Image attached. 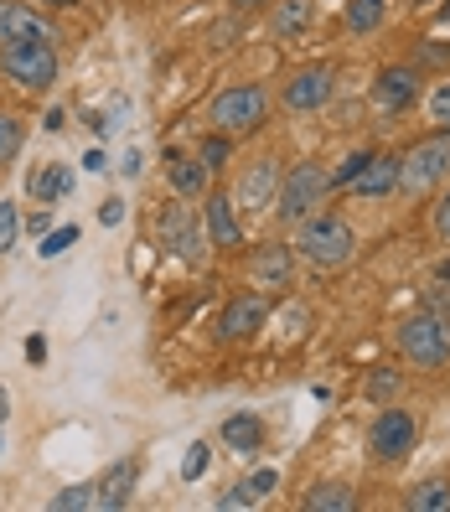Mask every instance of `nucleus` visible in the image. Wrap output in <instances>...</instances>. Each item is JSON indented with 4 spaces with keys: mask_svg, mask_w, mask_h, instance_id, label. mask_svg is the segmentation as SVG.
<instances>
[{
    "mask_svg": "<svg viewBox=\"0 0 450 512\" xmlns=\"http://www.w3.org/2000/svg\"><path fill=\"white\" fill-rule=\"evenodd\" d=\"M352 249H357V233L342 213H326L321 207L306 223H295V254L316 269H342L352 259Z\"/></svg>",
    "mask_w": 450,
    "mask_h": 512,
    "instance_id": "obj_1",
    "label": "nucleus"
},
{
    "mask_svg": "<svg viewBox=\"0 0 450 512\" xmlns=\"http://www.w3.org/2000/svg\"><path fill=\"white\" fill-rule=\"evenodd\" d=\"M326 197H332V171H321L316 161H295V166L285 171V182H280V197H275L280 223H285V228L306 223L311 213H321Z\"/></svg>",
    "mask_w": 450,
    "mask_h": 512,
    "instance_id": "obj_2",
    "label": "nucleus"
},
{
    "mask_svg": "<svg viewBox=\"0 0 450 512\" xmlns=\"http://www.w3.org/2000/svg\"><path fill=\"white\" fill-rule=\"evenodd\" d=\"M207 119H213V130H223V135H254L269 119V94L259 83H233L207 104Z\"/></svg>",
    "mask_w": 450,
    "mask_h": 512,
    "instance_id": "obj_3",
    "label": "nucleus"
},
{
    "mask_svg": "<svg viewBox=\"0 0 450 512\" xmlns=\"http://www.w3.org/2000/svg\"><path fill=\"white\" fill-rule=\"evenodd\" d=\"M399 352L409 357L414 368H445L450 363V321L419 311V316H404L399 331H394Z\"/></svg>",
    "mask_w": 450,
    "mask_h": 512,
    "instance_id": "obj_4",
    "label": "nucleus"
},
{
    "mask_svg": "<svg viewBox=\"0 0 450 512\" xmlns=\"http://www.w3.org/2000/svg\"><path fill=\"white\" fill-rule=\"evenodd\" d=\"M450 176V135H430V140H419L409 156H399V192L404 197H425L435 192L440 182Z\"/></svg>",
    "mask_w": 450,
    "mask_h": 512,
    "instance_id": "obj_5",
    "label": "nucleus"
},
{
    "mask_svg": "<svg viewBox=\"0 0 450 512\" xmlns=\"http://www.w3.org/2000/svg\"><path fill=\"white\" fill-rule=\"evenodd\" d=\"M161 244H166L176 259H182L187 269H197V264L207 259V244H213V238H207V218L192 213L187 197L171 202L166 213H161Z\"/></svg>",
    "mask_w": 450,
    "mask_h": 512,
    "instance_id": "obj_6",
    "label": "nucleus"
},
{
    "mask_svg": "<svg viewBox=\"0 0 450 512\" xmlns=\"http://www.w3.org/2000/svg\"><path fill=\"white\" fill-rule=\"evenodd\" d=\"M0 68L21 88L42 94V88L57 83V52H52V42H16V47H0Z\"/></svg>",
    "mask_w": 450,
    "mask_h": 512,
    "instance_id": "obj_7",
    "label": "nucleus"
},
{
    "mask_svg": "<svg viewBox=\"0 0 450 512\" xmlns=\"http://www.w3.org/2000/svg\"><path fill=\"white\" fill-rule=\"evenodd\" d=\"M414 435H419V425H414L409 409H378L373 425H368V445H373L378 461H404L414 450Z\"/></svg>",
    "mask_w": 450,
    "mask_h": 512,
    "instance_id": "obj_8",
    "label": "nucleus"
},
{
    "mask_svg": "<svg viewBox=\"0 0 450 512\" xmlns=\"http://www.w3.org/2000/svg\"><path fill=\"white\" fill-rule=\"evenodd\" d=\"M332 94H337V68H326V63L300 68V73L285 83V109L311 114V109H326V104H332Z\"/></svg>",
    "mask_w": 450,
    "mask_h": 512,
    "instance_id": "obj_9",
    "label": "nucleus"
},
{
    "mask_svg": "<svg viewBox=\"0 0 450 512\" xmlns=\"http://www.w3.org/2000/svg\"><path fill=\"white\" fill-rule=\"evenodd\" d=\"M264 321H269V300H264V290H249V295H238V300H228V306H223L218 337L223 342H249V337H259Z\"/></svg>",
    "mask_w": 450,
    "mask_h": 512,
    "instance_id": "obj_10",
    "label": "nucleus"
},
{
    "mask_svg": "<svg viewBox=\"0 0 450 512\" xmlns=\"http://www.w3.org/2000/svg\"><path fill=\"white\" fill-rule=\"evenodd\" d=\"M280 182H285V176H280V166L275 161H254L244 176H238V187H233V202L238 207H244V213H259V207H269V202H275L280 197Z\"/></svg>",
    "mask_w": 450,
    "mask_h": 512,
    "instance_id": "obj_11",
    "label": "nucleus"
},
{
    "mask_svg": "<svg viewBox=\"0 0 450 512\" xmlns=\"http://www.w3.org/2000/svg\"><path fill=\"white\" fill-rule=\"evenodd\" d=\"M16 42H52V26L26 0H0V47Z\"/></svg>",
    "mask_w": 450,
    "mask_h": 512,
    "instance_id": "obj_12",
    "label": "nucleus"
},
{
    "mask_svg": "<svg viewBox=\"0 0 450 512\" xmlns=\"http://www.w3.org/2000/svg\"><path fill=\"white\" fill-rule=\"evenodd\" d=\"M202 218H207V238H213L218 249H238V244H244V228H238V202H233V197L207 192Z\"/></svg>",
    "mask_w": 450,
    "mask_h": 512,
    "instance_id": "obj_13",
    "label": "nucleus"
},
{
    "mask_svg": "<svg viewBox=\"0 0 450 512\" xmlns=\"http://www.w3.org/2000/svg\"><path fill=\"white\" fill-rule=\"evenodd\" d=\"M373 94H378V104L388 114H399V109H409L419 99V73L414 68H383L378 83H373Z\"/></svg>",
    "mask_w": 450,
    "mask_h": 512,
    "instance_id": "obj_14",
    "label": "nucleus"
},
{
    "mask_svg": "<svg viewBox=\"0 0 450 512\" xmlns=\"http://www.w3.org/2000/svg\"><path fill=\"white\" fill-rule=\"evenodd\" d=\"M166 176H171V192L187 197V202L207 197V182H213V171L202 166V156H176V150L166 156Z\"/></svg>",
    "mask_w": 450,
    "mask_h": 512,
    "instance_id": "obj_15",
    "label": "nucleus"
},
{
    "mask_svg": "<svg viewBox=\"0 0 450 512\" xmlns=\"http://www.w3.org/2000/svg\"><path fill=\"white\" fill-rule=\"evenodd\" d=\"M290 269H295V254H290L285 244H264V249L254 254V285L285 290V285H290Z\"/></svg>",
    "mask_w": 450,
    "mask_h": 512,
    "instance_id": "obj_16",
    "label": "nucleus"
},
{
    "mask_svg": "<svg viewBox=\"0 0 450 512\" xmlns=\"http://www.w3.org/2000/svg\"><path fill=\"white\" fill-rule=\"evenodd\" d=\"M352 192L368 197V202H378V197H388V192H399V156H373L368 171L352 182Z\"/></svg>",
    "mask_w": 450,
    "mask_h": 512,
    "instance_id": "obj_17",
    "label": "nucleus"
},
{
    "mask_svg": "<svg viewBox=\"0 0 450 512\" xmlns=\"http://www.w3.org/2000/svg\"><path fill=\"white\" fill-rule=\"evenodd\" d=\"M135 476H140V466H135V461H125V466H114L104 481H94V507H99V512L125 507V502H130V492H135Z\"/></svg>",
    "mask_w": 450,
    "mask_h": 512,
    "instance_id": "obj_18",
    "label": "nucleus"
},
{
    "mask_svg": "<svg viewBox=\"0 0 450 512\" xmlns=\"http://www.w3.org/2000/svg\"><path fill=\"white\" fill-rule=\"evenodd\" d=\"M311 16H316V0H280L275 16H269V32L285 37V42H290V37H306Z\"/></svg>",
    "mask_w": 450,
    "mask_h": 512,
    "instance_id": "obj_19",
    "label": "nucleus"
},
{
    "mask_svg": "<svg viewBox=\"0 0 450 512\" xmlns=\"http://www.w3.org/2000/svg\"><path fill=\"white\" fill-rule=\"evenodd\" d=\"M223 440L238 450V456H254V450L264 445V419H259V414H233V419H223Z\"/></svg>",
    "mask_w": 450,
    "mask_h": 512,
    "instance_id": "obj_20",
    "label": "nucleus"
},
{
    "mask_svg": "<svg viewBox=\"0 0 450 512\" xmlns=\"http://www.w3.org/2000/svg\"><path fill=\"white\" fill-rule=\"evenodd\" d=\"M300 507L306 512H352V492L342 481H316V487L300 497Z\"/></svg>",
    "mask_w": 450,
    "mask_h": 512,
    "instance_id": "obj_21",
    "label": "nucleus"
},
{
    "mask_svg": "<svg viewBox=\"0 0 450 512\" xmlns=\"http://www.w3.org/2000/svg\"><path fill=\"white\" fill-rule=\"evenodd\" d=\"M383 16H388V0H347V11H342V21H347V32H373V26H383Z\"/></svg>",
    "mask_w": 450,
    "mask_h": 512,
    "instance_id": "obj_22",
    "label": "nucleus"
},
{
    "mask_svg": "<svg viewBox=\"0 0 450 512\" xmlns=\"http://www.w3.org/2000/svg\"><path fill=\"white\" fill-rule=\"evenodd\" d=\"M68 192H73V171L68 166H47V171L32 176V197L37 202H63Z\"/></svg>",
    "mask_w": 450,
    "mask_h": 512,
    "instance_id": "obj_23",
    "label": "nucleus"
},
{
    "mask_svg": "<svg viewBox=\"0 0 450 512\" xmlns=\"http://www.w3.org/2000/svg\"><path fill=\"white\" fill-rule=\"evenodd\" d=\"M409 507H414V512H450V481H445V476L419 481V487L409 492Z\"/></svg>",
    "mask_w": 450,
    "mask_h": 512,
    "instance_id": "obj_24",
    "label": "nucleus"
},
{
    "mask_svg": "<svg viewBox=\"0 0 450 512\" xmlns=\"http://www.w3.org/2000/svg\"><path fill=\"white\" fill-rule=\"evenodd\" d=\"M52 512H83V507H94V481H78V487H63L52 502Z\"/></svg>",
    "mask_w": 450,
    "mask_h": 512,
    "instance_id": "obj_25",
    "label": "nucleus"
},
{
    "mask_svg": "<svg viewBox=\"0 0 450 512\" xmlns=\"http://www.w3.org/2000/svg\"><path fill=\"white\" fill-rule=\"evenodd\" d=\"M207 466H213V445H207V440H192V445H187V456H182V481L207 476Z\"/></svg>",
    "mask_w": 450,
    "mask_h": 512,
    "instance_id": "obj_26",
    "label": "nucleus"
},
{
    "mask_svg": "<svg viewBox=\"0 0 450 512\" xmlns=\"http://www.w3.org/2000/svg\"><path fill=\"white\" fill-rule=\"evenodd\" d=\"M368 161H373V150H352V156H347V161H342V166L332 171V192H337V187H352L357 176L368 171Z\"/></svg>",
    "mask_w": 450,
    "mask_h": 512,
    "instance_id": "obj_27",
    "label": "nucleus"
},
{
    "mask_svg": "<svg viewBox=\"0 0 450 512\" xmlns=\"http://www.w3.org/2000/svg\"><path fill=\"white\" fill-rule=\"evenodd\" d=\"M78 244V228L68 223V228H52V233H42V244H37V254L42 259H57V254H68Z\"/></svg>",
    "mask_w": 450,
    "mask_h": 512,
    "instance_id": "obj_28",
    "label": "nucleus"
},
{
    "mask_svg": "<svg viewBox=\"0 0 450 512\" xmlns=\"http://www.w3.org/2000/svg\"><path fill=\"white\" fill-rule=\"evenodd\" d=\"M425 109H430V125H435V130H445V135H450V78H445V83H440V88H435V94H430V99H425Z\"/></svg>",
    "mask_w": 450,
    "mask_h": 512,
    "instance_id": "obj_29",
    "label": "nucleus"
},
{
    "mask_svg": "<svg viewBox=\"0 0 450 512\" xmlns=\"http://www.w3.org/2000/svg\"><path fill=\"white\" fill-rule=\"evenodd\" d=\"M16 238H21V213L16 202H0V254H11Z\"/></svg>",
    "mask_w": 450,
    "mask_h": 512,
    "instance_id": "obj_30",
    "label": "nucleus"
},
{
    "mask_svg": "<svg viewBox=\"0 0 450 512\" xmlns=\"http://www.w3.org/2000/svg\"><path fill=\"white\" fill-rule=\"evenodd\" d=\"M228 140H233V135H223V130L202 140V150H197V156H202V166H207V171H218V166L228 161Z\"/></svg>",
    "mask_w": 450,
    "mask_h": 512,
    "instance_id": "obj_31",
    "label": "nucleus"
},
{
    "mask_svg": "<svg viewBox=\"0 0 450 512\" xmlns=\"http://www.w3.org/2000/svg\"><path fill=\"white\" fill-rule=\"evenodd\" d=\"M16 150H21V125H16L11 114H0V166H6Z\"/></svg>",
    "mask_w": 450,
    "mask_h": 512,
    "instance_id": "obj_32",
    "label": "nucleus"
},
{
    "mask_svg": "<svg viewBox=\"0 0 450 512\" xmlns=\"http://www.w3.org/2000/svg\"><path fill=\"white\" fill-rule=\"evenodd\" d=\"M244 487H249L254 497H269V492H275V487H280V471H275V466H264V471H254V476L244 481Z\"/></svg>",
    "mask_w": 450,
    "mask_h": 512,
    "instance_id": "obj_33",
    "label": "nucleus"
},
{
    "mask_svg": "<svg viewBox=\"0 0 450 512\" xmlns=\"http://www.w3.org/2000/svg\"><path fill=\"white\" fill-rule=\"evenodd\" d=\"M394 388H399V373H394V368H383V373L368 378V394H373V399H388Z\"/></svg>",
    "mask_w": 450,
    "mask_h": 512,
    "instance_id": "obj_34",
    "label": "nucleus"
},
{
    "mask_svg": "<svg viewBox=\"0 0 450 512\" xmlns=\"http://www.w3.org/2000/svg\"><path fill=\"white\" fill-rule=\"evenodd\" d=\"M254 502H259V497H254L249 487H228V492L218 497V507H223V512H233V507H254Z\"/></svg>",
    "mask_w": 450,
    "mask_h": 512,
    "instance_id": "obj_35",
    "label": "nucleus"
},
{
    "mask_svg": "<svg viewBox=\"0 0 450 512\" xmlns=\"http://www.w3.org/2000/svg\"><path fill=\"white\" fill-rule=\"evenodd\" d=\"M430 228H435V238H445V244H450V192L435 202V218H430Z\"/></svg>",
    "mask_w": 450,
    "mask_h": 512,
    "instance_id": "obj_36",
    "label": "nucleus"
},
{
    "mask_svg": "<svg viewBox=\"0 0 450 512\" xmlns=\"http://www.w3.org/2000/svg\"><path fill=\"white\" fill-rule=\"evenodd\" d=\"M119 218H125V202H119V197H109V202L99 207V223H104V228H114Z\"/></svg>",
    "mask_w": 450,
    "mask_h": 512,
    "instance_id": "obj_37",
    "label": "nucleus"
},
{
    "mask_svg": "<svg viewBox=\"0 0 450 512\" xmlns=\"http://www.w3.org/2000/svg\"><path fill=\"white\" fill-rule=\"evenodd\" d=\"M104 166H109L104 150H88V156H83V171H104Z\"/></svg>",
    "mask_w": 450,
    "mask_h": 512,
    "instance_id": "obj_38",
    "label": "nucleus"
},
{
    "mask_svg": "<svg viewBox=\"0 0 450 512\" xmlns=\"http://www.w3.org/2000/svg\"><path fill=\"white\" fill-rule=\"evenodd\" d=\"M26 357H32V363H42V357H47V342H42V337H26Z\"/></svg>",
    "mask_w": 450,
    "mask_h": 512,
    "instance_id": "obj_39",
    "label": "nucleus"
},
{
    "mask_svg": "<svg viewBox=\"0 0 450 512\" xmlns=\"http://www.w3.org/2000/svg\"><path fill=\"white\" fill-rule=\"evenodd\" d=\"M435 275H440V285H450V259H440V269H435Z\"/></svg>",
    "mask_w": 450,
    "mask_h": 512,
    "instance_id": "obj_40",
    "label": "nucleus"
},
{
    "mask_svg": "<svg viewBox=\"0 0 450 512\" xmlns=\"http://www.w3.org/2000/svg\"><path fill=\"white\" fill-rule=\"evenodd\" d=\"M233 6H238V11H249V6H264V0H233Z\"/></svg>",
    "mask_w": 450,
    "mask_h": 512,
    "instance_id": "obj_41",
    "label": "nucleus"
},
{
    "mask_svg": "<svg viewBox=\"0 0 450 512\" xmlns=\"http://www.w3.org/2000/svg\"><path fill=\"white\" fill-rule=\"evenodd\" d=\"M6 404H11V399H6V383H0V419H6Z\"/></svg>",
    "mask_w": 450,
    "mask_h": 512,
    "instance_id": "obj_42",
    "label": "nucleus"
},
{
    "mask_svg": "<svg viewBox=\"0 0 450 512\" xmlns=\"http://www.w3.org/2000/svg\"><path fill=\"white\" fill-rule=\"evenodd\" d=\"M47 6H73V0H47Z\"/></svg>",
    "mask_w": 450,
    "mask_h": 512,
    "instance_id": "obj_43",
    "label": "nucleus"
},
{
    "mask_svg": "<svg viewBox=\"0 0 450 512\" xmlns=\"http://www.w3.org/2000/svg\"><path fill=\"white\" fill-rule=\"evenodd\" d=\"M414 6H435V0H414Z\"/></svg>",
    "mask_w": 450,
    "mask_h": 512,
    "instance_id": "obj_44",
    "label": "nucleus"
},
{
    "mask_svg": "<svg viewBox=\"0 0 450 512\" xmlns=\"http://www.w3.org/2000/svg\"><path fill=\"white\" fill-rule=\"evenodd\" d=\"M445 321H450V316H445Z\"/></svg>",
    "mask_w": 450,
    "mask_h": 512,
    "instance_id": "obj_45",
    "label": "nucleus"
}]
</instances>
